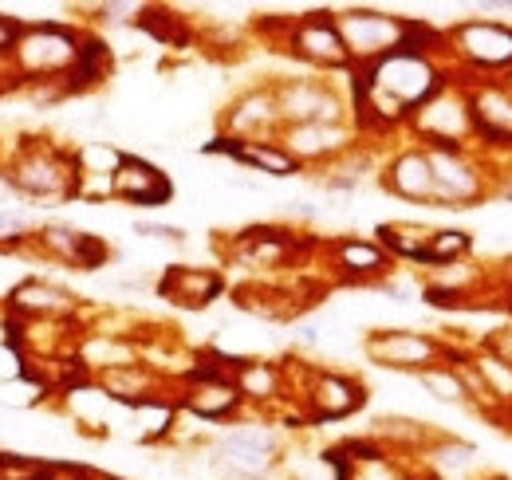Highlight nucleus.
Instances as JSON below:
<instances>
[{
  "instance_id": "f257e3e1",
  "label": "nucleus",
  "mask_w": 512,
  "mask_h": 480,
  "mask_svg": "<svg viewBox=\"0 0 512 480\" xmlns=\"http://www.w3.org/2000/svg\"><path fill=\"white\" fill-rule=\"evenodd\" d=\"M434 91V71L418 52H390L371 71V103L383 115H398Z\"/></svg>"
},
{
  "instance_id": "f03ea898",
  "label": "nucleus",
  "mask_w": 512,
  "mask_h": 480,
  "mask_svg": "<svg viewBox=\"0 0 512 480\" xmlns=\"http://www.w3.org/2000/svg\"><path fill=\"white\" fill-rule=\"evenodd\" d=\"M79 52L75 48V36L56 28V24H40V28H28L24 36H16L12 44V60L20 71L28 75H56V71H75L79 63Z\"/></svg>"
},
{
  "instance_id": "7ed1b4c3",
  "label": "nucleus",
  "mask_w": 512,
  "mask_h": 480,
  "mask_svg": "<svg viewBox=\"0 0 512 480\" xmlns=\"http://www.w3.org/2000/svg\"><path fill=\"white\" fill-rule=\"evenodd\" d=\"M339 28V40L347 52L355 56H390L406 44V28L410 24H398L390 16H379V12H347L335 20Z\"/></svg>"
},
{
  "instance_id": "20e7f679",
  "label": "nucleus",
  "mask_w": 512,
  "mask_h": 480,
  "mask_svg": "<svg viewBox=\"0 0 512 480\" xmlns=\"http://www.w3.org/2000/svg\"><path fill=\"white\" fill-rule=\"evenodd\" d=\"M111 189H115L123 201H134V205H162V201L174 193L166 174H158L150 162H138V158H123V162L115 166Z\"/></svg>"
},
{
  "instance_id": "39448f33",
  "label": "nucleus",
  "mask_w": 512,
  "mask_h": 480,
  "mask_svg": "<svg viewBox=\"0 0 512 480\" xmlns=\"http://www.w3.org/2000/svg\"><path fill=\"white\" fill-rule=\"evenodd\" d=\"M221 292V280L205 268H170L162 276V296L178 307H205Z\"/></svg>"
},
{
  "instance_id": "423d86ee",
  "label": "nucleus",
  "mask_w": 512,
  "mask_h": 480,
  "mask_svg": "<svg viewBox=\"0 0 512 480\" xmlns=\"http://www.w3.org/2000/svg\"><path fill=\"white\" fill-rule=\"evenodd\" d=\"M209 150H221V154H229V158H237L245 166H256L264 174H276V178L296 174V158L288 150H276V146H264V142H229V138H221Z\"/></svg>"
},
{
  "instance_id": "0eeeda50",
  "label": "nucleus",
  "mask_w": 512,
  "mask_h": 480,
  "mask_svg": "<svg viewBox=\"0 0 512 480\" xmlns=\"http://www.w3.org/2000/svg\"><path fill=\"white\" fill-rule=\"evenodd\" d=\"M296 48L316 63H343L347 60V48H343V40H339L335 20H320V16H316V20H308V24L296 32Z\"/></svg>"
},
{
  "instance_id": "6e6552de",
  "label": "nucleus",
  "mask_w": 512,
  "mask_h": 480,
  "mask_svg": "<svg viewBox=\"0 0 512 480\" xmlns=\"http://www.w3.org/2000/svg\"><path fill=\"white\" fill-rule=\"evenodd\" d=\"M12 181H16L20 189L36 193V197H60V193H67V174L56 166V158H44V154L20 162V166L12 170Z\"/></svg>"
},
{
  "instance_id": "1a4fd4ad",
  "label": "nucleus",
  "mask_w": 512,
  "mask_h": 480,
  "mask_svg": "<svg viewBox=\"0 0 512 480\" xmlns=\"http://www.w3.org/2000/svg\"><path fill=\"white\" fill-rule=\"evenodd\" d=\"M221 457H225V465H233V469H241V473H260V469L268 465V457H272V441H268L264 433L241 429V433L225 437Z\"/></svg>"
},
{
  "instance_id": "9d476101",
  "label": "nucleus",
  "mask_w": 512,
  "mask_h": 480,
  "mask_svg": "<svg viewBox=\"0 0 512 480\" xmlns=\"http://www.w3.org/2000/svg\"><path fill=\"white\" fill-rule=\"evenodd\" d=\"M461 44L473 60L481 63H505L512 56V32L497 24H469L461 28Z\"/></svg>"
},
{
  "instance_id": "9b49d317",
  "label": "nucleus",
  "mask_w": 512,
  "mask_h": 480,
  "mask_svg": "<svg viewBox=\"0 0 512 480\" xmlns=\"http://www.w3.org/2000/svg\"><path fill=\"white\" fill-rule=\"evenodd\" d=\"M312 402H316L320 418H347L355 406H363V390L355 382H347V378L327 374V378H320V386L312 390Z\"/></svg>"
},
{
  "instance_id": "f8f14e48",
  "label": "nucleus",
  "mask_w": 512,
  "mask_h": 480,
  "mask_svg": "<svg viewBox=\"0 0 512 480\" xmlns=\"http://www.w3.org/2000/svg\"><path fill=\"white\" fill-rule=\"evenodd\" d=\"M390 185L410 197V201H426V197H438V185H434V170H430V158L422 154H406L394 162V178Z\"/></svg>"
},
{
  "instance_id": "ddd939ff",
  "label": "nucleus",
  "mask_w": 512,
  "mask_h": 480,
  "mask_svg": "<svg viewBox=\"0 0 512 480\" xmlns=\"http://www.w3.org/2000/svg\"><path fill=\"white\" fill-rule=\"evenodd\" d=\"M371 355L383 359L386 366H422V362L434 355V347L418 335H379L371 343Z\"/></svg>"
},
{
  "instance_id": "4468645a",
  "label": "nucleus",
  "mask_w": 512,
  "mask_h": 480,
  "mask_svg": "<svg viewBox=\"0 0 512 480\" xmlns=\"http://www.w3.org/2000/svg\"><path fill=\"white\" fill-rule=\"evenodd\" d=\"M12 307L16 311H28V315H64L71 311V296L52 288V284H40V280H28L12 292Z\"/></svg>"
},
{
  "instance_id": "2eb2a0df",
  "label": "nucleus",
  "mask_w": 512,
  "mask_h": 480,
  "mask_svg": "<svg viewBox=\"0 0 512 480\" xmlns=\"http://www.w3.org/2000/svg\"><path fill=\"white\" fill-rule=\"evenodd\" d=\"M190 406L201 418H221V414H229V410L237 406V390H233L229 382L209 378V382H201L190 394Z\"/></svg>"
},
{
  "instance_id": "dca6fc26",
  "label": "nucleus",
  "mask_w": 512,
  "mask_h": 480,
  "mask_svg": "<svg viewBox=\"0 0 512 480\" xmlns=\"http://www.w3.org/2000/svg\"><path fill=\"white\" fill-rule=\"evenodd\" d=\"M339 260H343V268H351V272H375V268H383V252L371 248V244H359V240H347V244L339 248Z\"/></svg>"
},
{
  "instance_id": "f3484780",
  "label": "nucleus",
  "mask_w": 512,
  "mask_h": 480,
  "mask_svg": "<svg viewBox=\"0 0 512 480\" xmlns=\"http://www.w3.org/2000/svg\"><path fill=\"white\" fill-rule=\"evenodd\" d=\"M465 248H469V237H465V233H453V229H449V233H434L426 260H430V264H446L457 252H465Z\"/></svg>"
},
{
  "instance_id": "a211bd4d",
  "label": "nucleus",
  "mask_w": 512,
  "mask_h": 480,
  "mask_svg": "<svg viewBox=\"0 0 512 480\" xmlns=\"http://www.w3.org/2000/svg\"><path fill=\"white\" fill-rule=\"evenodd\" d=\"M426 386H430V390H442L438 398H457V394H461V386H457L453 378H446V374H426Z\"/></svg>"
},
{
  "instance_id": "6ab92c4d",
  "label": "nucleus",
  "mask_w": 512,
  "mask_h": 480,
  "mask_svg": "<svg viewBox=\"0 0 512 480\" xmlns=\"http://www.w3.org/2000/svg\"><path fill=\"white\" fill-rule=\"evenodd\" d=\"M142 237H162V240H186L182 229H166V225H138Z\"/></svg>"
},
{
  "instance_id": "aec40b11",
  "label": "nucleus",
  "mask_w": 512,
  "mask_h": 480,
  "mask_svg": "<svg viewBox=\"0 0 512 480\" xmlns=\"http://www.w3.org/2000/svg\"><path fill=\"white\" fill-rule=\"evenodd\" d=\"M12 44H16V24L0 16V52H12Z\"/></svg>"
}]
</instances>
